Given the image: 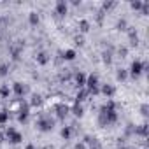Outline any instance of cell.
<instances>
[{"instance_id":"20","label":"cell","mask_w":149,"mask_h":149,"mask_svg":"<svg viewBox=\"0 0 149 149\" xmlns=\"http://www.w3.org/2000/svg\"><path fill=\"white\" fill-rule=\"evenodd\" d=\"M142 4H144V2H140V0H135V2H130V7H132L133 11H140V9H142Z\"/></svg>"},{"instance_id":"11","label":"cell","mask_w":149,"mask_h":149,"mask_svg":"<svg viewBox=\"0 0 149 149\" xmlns=\"http://www.w3.org/2000/svg\"><path fill=\"white\" fill-rule=\"evenodd\" d=\"M84 84H86V76L83 72H77L76 74V86L81 90V88H84Z\"/></svg>"},{"instance_id":"24","label":"cell","mask_w":149,"mask_h":149,"mask_svg":"<svg viewBox=\"0 0 149 149\" xmlns=\"http://www.w3.org/2000/svg\"><path fill=\"white\" fill-rule=\"evenodd\" d=\"M147 111H149V107H147V104H142V105H140V114H142V116H147V114H149Z\"/></svg>"},{"instance_id":"9","label":"cell","mask_w":149,"mask_h":149,"mask_svg":"<svg viewBox=\"0 0 149 149\" xmlns=\"http://www.w3.org/2000/svg\"><path fill=\"white\" fill-rule=\"evenodd\" d=\"M28 23H30L32 26H37V25L40 23V16H39V13H35V11L28 13Z\"/></svg>"},{"instance_id":"2","label":"cell","mask_w":149,"mask_h":149,"mask_svg":"<svg viewBox=\"0 0 149 149\" xmlns=\"http://www.w3.org/2000/svg\"><path fill=\"white\" fill-rule=\"evenodd\" d=\"M53 121H51V118H46V116H40L39 118V121H37V130L39 132H51L53 130Z\"/></svg>"},{"instance_id":"19","label":"cell","mask_w":149,"mask_h":149,"mask_svg":"<svg viewBox=\"0 0 149 149\" xmlns=\"http://www.w3.org/2000/svg\"><path fill=\"white\" fill-rule=\"evenodd\" d=\"M118 56L119 58H126L128 56V47L126 46H119L118 47Z\"/></svg>"},{"instance_id":"23","label":"cell","mask_w":149,"mask_h":149,"mask_svg":"<svg viewBox=\"0 0 149 149\" xmlns=\"http://www.w3.org/2000/svg\"><path fill=\"white\" fill-rule=\"evenodd\" d=\"M74 40H76L77 46H84V37L83 35H76V39H74Z\"/></svg>"},{"instance_id":"4","label":"cell","mask_w":149,"mask_h":149,"mask_svg":"<svg viewBox=\"0 0 149 149\" xmlns=\"http://www.w3.org/2000/svg\"><path fill=\"white\" fill-rule=\"evenodd\" d=\"M67 13H68V4L65 2V0H58V2L54 4V14L63 18V16H67Z\"/></svg>"},{"instance_id":"22","label":"cell","mask_w":149,"mask_h":149,"mask_svg":"<svg viewBox=\"0 0 149 149\" xmlns=\"http://www.w3.org/2000/svg\"><path fill=\"white\" fill-rule=\"evenodd\" d=\"M40 104H42V97H40V95H33L30 105H40Z\"/></svg>"},{"instance_id":"3","label":"cell","mask_w":149,"mask_h":149,"mask_svg":"<svg viewBox=\"0 0 149 149\" xmlns=\"http://www.w3.org/2000/svg\"><path fill=\"white\" fill-rule=\"evenodd\" d=\"M144 70H147V65H144L140 60H135L133 63H132V67H130V72H132V77H139L140 74L144 72Z\"/></svg>"},{"instance_id":"16","label":"cell","mask_w":149,"mask_h":149,"mask_svg":"<svg viewBox=\"0 0 149 149\" xmlns=\"http://www.w3.org/2000/svg\"><path fill=\"white\" fill-rule=\"evenodd\" d=\"M9 121V111H0V126H4L6 123Z\"/></svg>"},{"instance_id":"14","label":"cell","mask_w":149,"mask_h":149,"mask_svg":"<svg viewBox=\"0 0 149 149\" xmlns=\"http://www.w3.org/2000/svg\"><path fill=\"white\" fill-rule=\"evenodd\" d=\"M70 137H72V126H63L61 128V139L68 140Z\"/></svg>"},{"instance_id":"8","label":"cell","mask_w":149,"mask_h":149,"mask_svg":"<svg viewBox=\"0 0 149 149\" xmlns=\"http://www.w3.org/2000/svg\"><path fill=\"white\" fill-rule=\"evenodd\" d=\"M100 93H102V95H105L107 98H112V97H114V93H116V88H114L112 84H107V83H105V84H102V86H100Z\"/></svg>"},{"instance_id":"27","label":"cell","mask_w":149,"mask_h":149,"mask_svg":"<svg viewBox=\"0 0 149 149\" xmlns=\"http://www.w3.org/2000/svg\"><path fill=\"white\" fill-rule=\"evenodd\" d=\"M6 140V133H2V132H0V144H2Z\"/></svg>"},{"instance_id":"13","label":"cell","mask_w":149,"mask_h":149,"mask_svg":"<svg viewBox=\"0 0 149 149\" xmlns=\"http://www.w3.org/2000/svg\"><path fill=\"white\" fill-rule=\"evenodd\" d=\"M90 28H91V25H90L88 19H81V21H79V30H81V33H88Z\"/></svg>"},{"instance_id":"7","label":"cell","mask_w":149,"mask_h":149,"mask_svg":"<svg viewBox=\"0 0 149 149\" xmlns=\"http://www.w3.org/2000/svg\"><path fill=\"white\" fill-rule=\"evenodd\" d=\"M35 61H37L39 65H47V63L51 61V56H49L46 51H39V53L35 54Z\"/></svg>"},{"instance_id":"1","label":"cell","mask_w":149,"mask_h":149,"mask_svg":"<svg viewBox=\"0 0 149 149\" xmlns=\"http://www.w3.org/2000/svg\"><path fill=\"white\" fill-rule=\"evenodd\" d=\"M6 139H7L11 144H21V142H23V135H21L14 126H7V128H6Z\"/></svg>"},{"instance_id":"17","label":"cell","mask_w":149,"mask_h":149,"mask_svg":"<svg viewBox=\"0 0 149 149\" xmlns=\"http://www.w3.org/2000/svg\"><path fill=\"white\" fill-rule=\"evenodd\" d=\"M116 77H118V81H126L128 72H126L125 68H119V70H118V74H116Z\"/></svg>"},{"instance_id":"18","label":"cell","mask_w":149,"mask_h":149,"mask_svg":"<svg viewBox=\"0 0 149 149\" xmlns=\"http://www.w3.org/2000/svg\"><path fill=\"white\" fill-rule=\"evenodd\" d=\"M9 74V65L7 63H0V77H6Z\"/></svg>"},{"instance_id":"6","label":"cell","mask_w":149,"mask_h":149,"mask_svg":"<svg viewBox=\"0 0 149 149\" xmlns=\"http://www.w3.org/2000/svg\"><path fill=\"white\" fill-rule=\"evenodd\" d=\"M13 91H14L19 98H23V97L28 93V86L23 84V83H14V84H13Z\"/></svg>"},{"instance_id":"21","label":"cell","mask_w":149,"mask_h":149,"mask_svg":"<svg viewBox=\"0 0 149 149\" xmlns=\"http://www.w3.org/2000/svg\"><path fill=\"white\" fill-rule=\"evenodd\" d=\"M118 30H121V32L128 30V23H126V19H119V21H118Z\"/></svg>"},{"instance_id":"10","label":"cell","mask_w":149,"mask_h":149,"mask_svg":"<svg viewBox=\"0 0 149 149\" xmlns=\"http://www.w3.org/2000/svg\"><path fill=\"white\" fill-rule=\"evenodd\" d=\"M70 111H72V114L76 116V118H81V116L84 114V107H83V104H79V102H76V105H74Z\"/></svg>"},{"instance_id":"5","label":"cell","mask_w":149,"mask_h":149,"mask_svg":"<svg viewBox=\"0 0 149 149\" xmlns=\"http://www.w3.org/2000/svg\"><path fill=\"white\" fill-rule=\"evenodd\" d=\"M68 112H70V107H68V105H65V104H58V105H54V114H56L58 119H65Z\"/></svg>"},{"instance_id":"15","label":"cell","mask_w":149,"mask_h":149,"mask_svg":"<svg viewBox=\"0 0 149 149\" xmlns=\"http://www.w3.org/2000/svg\"><path fill=\"white\" fill-rule=\"evenodd\" d=\"M0 97H2V98H9V97H11V88H9L7 84L0 86Z\"/></svg>"},{"instance_id":"12","label":"cell","mask_w":149,"mask_h":149,"mask_svg":"<svg viewBox=\"0 0 149 149\" xmlns=\"http://www.w3.org/2000/svg\"><path fill=\"white\" fill-rule=\"evenodd\" d=\"M76 56H77V54H76V51H74V49H67L61 58H63L65 61H74V60H76Z\"/></svg>"},{"instance_id":"25","label":"cell","mask_w":149,"mask_h":149,"mask_svg":"<svg viewBox=\"0 0 149 149\" xmlns=\"http://www.w3.org/2000/svg\"><path fill=\"white\" fill-rule=\"evenodd\" d=\"M74 149H88V147H86V144H84V142H77L76 146H74Z\"/></svg>"},{"instance_id":"26","label":"cell","mask_w":149,"mask_h":149,"mask_svg":"<svg viewBox=\"0 0 149 149\" xmlns=\"http://www.w3.org/2000/svg\"><path fill=\"white\" fill-rule=\"evenodd\" d=\"M25 149H39V147H37L35 144H26V147H25Z\"/></svg>"}]
</instances>
